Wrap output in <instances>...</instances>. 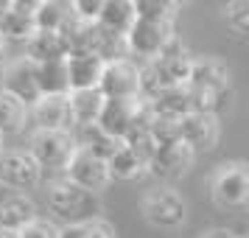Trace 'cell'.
<instances>
[{"label": "cell", "instance_id": "cell-33", "mask_svg": "<svg viewBox=\"0 0 249 238\" xmlns=\"http://www.w3.org/2000/svg\"><path fill=\"white\" fill-rule=\"evenodd\" d=\"M98 12H101V0H73V14H76L79 20L95 23Z\"/></svg>", "mask_w": 249, "mask_h": 238}, {"label": "cell", "instance_id": "cell-2", "mask_svg": "<svg viewBox=\"0 0 249 238\" xmlns=\"http://www.w3.org/2000/svg\"><path fill=\"white\" fill-rule=\"evenodd\" d=\"M210 199L221 210H241L249 202V168L244 163H227L210 180Z\"/></svg>", "mask_w": 249, "mask_h": 238}, {"label": "cell", "instance_id": "cell-24", "mask_svg": "<svg viewBox=\"0 0 249 238\" xmlns=\"http://www.w3.org/2000/svg\"><path fill=\"white\" fill-rule=\"evenodd\" d=\"M36 84H39V95H68L70 84H68V65H65V59L36 65Z\"/></svg>", "mask_w": 249, "mask_h": 238}, {"label": "cell", "instance_id": "cell-6", "mask_svg": "<svg viewBox=\"0 0 249 238\" xmlns=\"http://www.w3.org/2000/svg\"><path fill=\"white\" fill-rule=\"evenodd\" d=\"M0 90L9 92L12 98H17L25 110H31L42 98L39 95V84H36V65L25 56L9 62L6 70H3V87Z\"/></svg>", "mask_w": 249, "mask_h": 238}, {"label": "cell", "instance_id": "cell-17", "mask_svg": "<svg viewBox=\"0 0 249 238\" xmlns=\"http://www.w3.org/2000/svg\"><path fill=\"white\" fill-rule=\"evenodd\" d=\"M68 56H70V48L62 31H39L36 28L34 34L25 39V59H31L34 65L59 62V59H68Z\"/></svg>", "mask_w": 249, "mask_h": 238}, {"label": "cell", "instance_id": "cell-32", "mask_svg": "<svg viewBox=\"0 0 249 238\" xmlns=\"http://www.w3.org/2000/svg\"><path fill=\"white\" fill-rule=\"evenodd\" d=\"M79 236L81 238H118L115 236V227L107 219H90V221H81L79 224Z\"/></svg>", "mask_w": 249, "mask_h": 238}, {"label": "cell", "instance_id": "cell-29", "mask_svg": "<svg viewBox=\"0 0 249 238\" xmlns=\"http://www.w3.org/2000/svg\"><path fill=\"white\" fill-rule=\"evenodd\" d=\"M179 121L182 118H171V115H157L148 124V135L154 137L157 146H168V143H179Z\"/></svg>", "mask_w": 249, "mask_h": 238}, {"label": "cell", "instance_id": "cell-4", "mask_svg": "<svg viewBox=\"0 0 249 238\" xmlns=\"http://www.w3.org/2000/svg\"><path fill=\"white\" fill-rule=\"evenodd\" d=\"M185 216H188V204L174 188H154L143 199V219L151 227L174 230V227H182Z\"/></svg>", "mask_w": 249, "mask_h": 238}, {"label": "cell", "instance_id": "cell-20", "mask_svg": "<svg viewBox=\"0 0 249 238\" xmlns=\"http://www.w3.org/2000/svg\"><path fill=\"white\" fill-rule=\"evenodd\" d=\"M135 20L137 14H135V3L132 0H101V12L95 17V23L101 25L104 31L121 34V37L129 34Z\"/></svg>", "mask_w": 249, "mask_h": 238}, {"label": "cell", "instance_id": "cell-28", "mask_svg": "<svg viewBox=\"0 0 249 238\" xmlns=\"http://www.w3.org/2000/svg\"><path fill=\"white\" fill-rule=\"evenodd\" d=\"M135 14H137V20L177 25L179 6H177V3H168V0H137L135 3Z\"/></svg>", "mask_w": 249, "mask_h": 238}, {"label": "cell", "instance_id": "cell-12", "mask_svg": "<svg viewBox=\"0 0 249 238\" xmlns=\"http://www.w3.org/2000/svg\"><path fill=\"white\" fill-rule=\"evenodd\" d=\"M36 31V3L34 0H6L0 12V37L25 42Z\"/></svg>", "mask_w": 249, "mask_h": 238}, {"label": "cell", "instance_id": "cell-34", "mask_svg": "<svg viewBox=\"0 0 249 238\" xmlns=\"http://www.w3.org/2000/svg\"><path fill=\"white\" fill-rule=\"evenodd\" d=\"M204 238H241V236H235L232 230H210Z\"/></svg>", "mask_w": 249, "mask_h": 238}, {"label": "cell", "instance_id": "cell-18", "mask_svg": "<svg viewBox=\"0 0 249 238\" xmlns=\"http://www.w3.org/2000/svg\"><path fill=\"white\" fill-rule=\"evenodd\" d=\"M68 65V84L73 90H98V81L104 73V62L95 54H70L65 59Z\"/></svg>", "mask_w": 249, "mask_h": 238}, {"label": "cell", "instance_id": "cell-22", "mask_svg": "<svg viewBox=\"0 0 249 238\" xmlns=\"http://www.w3.org/2000/svg\"><path fill=\"white\" fill-rule=\"evenodd\" d=\"M148 104H151V110L157 115H171V118H185V115L193 112L188 84H182V87H162Z\"/></svg>", "mask_w": 249, "mask_h": 238}, {"label": "cell", "instance_id": "cell-26", "mask_svg": "<svg viewBox=\"0 0 249 238\" xmlns=\"http://www.w3.org/2000/svg\"><path fill=\"white\" fill-rule=\"evenodd\" d=\"M25 124H28V110L9 92L0 90V135H20Z\"/></svg>", "mask_w": 249, "mask_h": 238}, {"label": "cell", "instance_id": "cell-1", "mask_svg": "<svg viewBox=\"0 0 249 238\" xmlns=\"http://www.w3.org/2000/svg\"><path fill=\"white\" fill-rule=\"evenodd\" d=\"M48 207L53 210L56 219L68 221V224H81V221H90L98 219L101 210V199L95 193L81 191L79 185H73L68 180H56L48 185Z\"/></svg>", "mask_w": 249, "mask_h": 238}, {"label": "cell", "instance_id": "cell-30", "mask_svg": "<svg viewBox=\"0 0 249 238\" xmlns=\"http://www.w3.org/2000/svg\"><path fill=\"white\" fill-rule=\"evenodd\" d=\"M224 17L238 37H249V3H230Z\"/></svg>", "mask_w": 249, "mask_h": 238}, {"label": "cell", "instance_id": "cell-9", "mask_svg": "<svg viewBox=\"0 0 249 238\" xmlns=\"http://www.w3.org/2000/svg\"><path fill=\"white\" fill-rule=\"evenodd\" d=\"M177 34L174 25H165V23H148V20H135V25L129 28L126 34V45H129V54L132 56H143L146 62L160 56V51L165 48L171 37Z\"/></svg>", "mask_w": 249, "mask_h": 238}, {"label": "cell", "instance_id": "cell-36", "mask_svg": "<svg viewBox=\"0 0 249 238\" xmlns=\"http://www.w3.org/2000/svg\"><path fill=\"white\" fill-rule=\"evenodd\" d=\"M3 51H6V39L0 37V59H3Z\"/></svg>", "mask_w": 249, "mask_h": 238}, {"label": "cell", "instance_id": "cell-27", "mask_svg": "<svg viewBox=\"0 0 249 238\" xmlns=\"http://www.w3.org/2000/svg\"><path fill=\"white\" fill-rule=\"evenodd\" d=\"M107 168H109V180H124V182H132V180H140V177H146V163L132 154L129 148H121L118 154H115L109 163H107Z\"/></svg>", "mask_w": 249, "mask_h": 238}, {"label": "cell", "instance_id": "cell-8", "mask_svg": "<svg viewBox=\"0 0 249 238\" xmlns=\"http://www.w3.org/2000/svg\"><path fill=\"white\" fill-rule=\"evenodd\" d=\"M193 154L185 143H168V146H157V151L148 160L146 174H151L160 182H177L182 180L188 168L193 165Z\"/></svg>", "mask_w": 249, "mask_h": 238}, {"label": "cell", "instance_id": "cell-10", "mask_svg": "<svg viewBox=\"0 0 249 238\" xmlns=\"http://www.w3.org/2000/svg\"><path fill=\"white\" fill-rule=\"evenodd\" d=\"M98 92L104 98H140V70L132 59L104 65Z\"/></svg>", "mask_w": 249, "mask_h": 238}, {"label": "cell", "instance_id": "cell-5", "mask_svg": "<svg viewBox=\"0 0 249 238\" xmlns=\"http://www.w3.org/2000/svg\"><path fill=\"white\" fill-rule=\"evenodd\" d=\"M42 182V168L28 151H0V185L28 193Z\"/></svg>", "mask_w": 249, "mask_h": 238}, {"label": "cell", "instance_id": "cell-16", "mask_svg": "<svg viewBox=\"0 0 249 238\" xmlns=\"http://www.w3.org/2000/svg\"><path fill=\"white\" fill-rule=\"evenodd\" d=\"M188 87L193 90H207V92H218V90H232L230 81V70L224 62L218 59H193L191 62V76H188Z\"/></svg>", "mask_w": 249, "mask_h": 238}, {"label": "cell", "instance_id": "cell-21", "mask_svg": "<svg viewBox=\"0 0 249 238\" xmlns=\"http://www.w3.org/2000/svg\"><path fill=\"white\" fill-rule=\"evenodd\" d=\"M191 62L193 56H188V51H185V54H171V56L162 54V56L151 59L148 65L154 70L160 87H182V84H188V76H191Z\"/></svg>", "mask_w": 249, "mask_h": 238}, {"label": "cell", "instance_id": "cell-25", "mask_svg": "<svg viewBox=\"0 0 249 238\" xmlns=\"http://www.w3.org/2000/svg\"><path fill=\"white\" fill-rule=\"evenodd\" d=\"M70 20H73V3H62V0L36 3V28L39 31H65Z\"/></svg>", "mask_w": 249, "mask_h": 238}, {"label": "cell", "instance_id": "cell-31", "mask_svg": "<svg viewBox=\"0 0 249 238\" xmlns=\"http://www.w3.org/2000/svg\"><path fill=\"white\" fill-rule=\"evenodd\" d=\"M20 238H59V227L51 221V219H42V216H36L34 221H28V224L17 233Z\"/></svg>", "mask_w": 249, "mask_h": 238}, {"label": "cell", "instance_id": "cell-11", "mask_svg": "<svg viewBox=\"0 0 249 238\" xmlns=\"http://www.w3.org/2000/svg\"><path fill=\"white\" fill-rule=\"evenodd\" d=\"M28 118L42 132H73L76 121L70 112L68 95H42L39 101L28 110Z\"/></svg>", "mask_w": 249, "mask_h": 238}, {"label": "cell", "instance_id": "cell-14", "mask_svg": "<svg viewBox=\"0 0 249 238\" xmlns=\"http://www.w3.org/2000/svg\"><path fill=\"white\" fill-rule=\"evenodd\" d=\"M137 112H140V98H107L95 124L101 126L107 135L124 140L135 129Z\"/></svg>", "mask_w": 249, "mask_h": 238}, {"label": "cell", "instance_id": "cell-7", "mask_svg": "<svg viewBox=\"0 0 249 238\" xmlns=\"http://www.w3.org/2000/svg\"><path fill=\"white\" fill-rule=\"evenodd\" d=\"M65 180L73 182V185H79L81 191L87 193H98L109 185V168H107V163L98 157H92L90 151H84V148H76V154L73 160L68 163V168H65Z\"/></svg>", "mask_w": 249, "mask_h": 238}, {"label": "cell", "instance_id": "cell-23", "mask_svg": "<svg viewBox=\"0 0 249 238\" xmlns=\"http://www.w3.org/2000/svg\"><path fill=\"white\" fill-rule=\"evenodd\" d=\"M104 98L98 90H73L68 92V104H70V112H73V121L76 126H87L95 124L98 115L104 110Z\"/></svg>", "mask_w": 249, "mask_h": 238}, {"label": "cell", "instance_id": "cell-19", "mask_svg": "<svg viewBox=\"0 0 249 238\" xmlns=\"http://www.w3.org/2000/svg\"><path fill=\"white\" fill-rule=\"evenodd\" d=\"M73 137H76V143L79 148L84 151H90L92 157L104 160V163H109V160L124 148V140H118V137L107 135L98 124H87V126H76L73 129Z\"/></svg>", "mask_w": 249, "mask_h": 238}, {"label": "cell", "instance_id": "cell-13", "mask_svg": "<svg viewBox=\"0 0 249 238\" xmlns=\"http://www.w3.org/2000/svg\"><path fill=\"white\" fill-rule=\"evenodd\" d=\"M218 135H221V126H218V118H213V115L191 112L179 121V143H185L193 154L215 148Z\"/></svg>", "mask_w": 249, "mask_h": 238}, {"label": "cell", "instance_id": "cell-15", "mask_svg": "<svg viewBox=\"0 0 249 238\" xmlns=\"http://www.w3.org/2000/svg\"><path fill=\"white\" fill-rule=\"evenodd\" d=\"M34 219H36V204L28 193H20L0 185V230L20 233Z\"/></svg>", "mask_w": 249, "mask_h": 238}, {"label": "cell", "instance_id": "cell-35", "mask_svg": "<svg viewBox=\"0 0 249 238\" xmlns=\"http://www.w3.org/2000/svg\"><path fill=\"white\" fill-rule=\"evenodd\" d=\"M0 238H20L17 233H12V230H0Z\"/></svg>", "mask_w": 249, "mask_h": 238}, {"label": "cell", "instance_id": "cell-38", "mask_svg": "<svg viewBox=\"0 0 249 238\" xmlns=\"http://www.w3.org/2000/svg\"><path fill=\"white\" fill-rule=\"evenodd\" d=\"M0 151H3V135H0Z\"/></svg>", "mask_w": 249, "mask_h": 238}, {"label": "cell", "instance_id": "cell-37", "mask_svg": "<svg viewBox=\"0 0 249 238\" xmlns=\"http://www.w3.org/2000/svg\"><path fill=\"white\" fill-rule=\"evenodd\" d=\"M3 6H6V0H0V12H3Z\"/></svg>", "mask_w": 249, "mask_h": 238}, {"label": "cell", "instance_id": "cell-3", "mask_svg": "<svg viewBox=\"0 0 249 238\" xmlns=\"http://www.w3.org/2000/svg\"><path fill=\"white\" fill-rule=\"evenodd\" d=\"M76 148H79V143H76L73 132H42V129H36L31 135L28 154L34 157V163L42 171H65L76 154Z\"/></svg>", "mask_w": 249, "mask_h": 238}]
</instances>
